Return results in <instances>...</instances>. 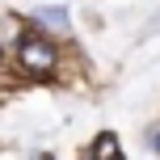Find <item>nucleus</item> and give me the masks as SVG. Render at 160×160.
<instances>
[{"mask_svg": "<svg viewBox=\"0 0 160 160\" xmlns=\"http://www.w3.org/2000/svg\"><path fill=\"white\" fill-rule=\"evenodd\" d=\"M93 160H122V148H118V135H97V143H93Z\"/></svg>", "mask_w": 160, "mask_h": 160, "instance_id": "obj_2", "label": "nucleus"}, {"mask_svg": "<svg viewBox=\"0 0 160 160\" xmlns=\"http://www.w3.org/2000/svg\"><path fill=\"white\" fill-rule=\"evenodd\" d=\"M42 21H51V25H68V13H63V8H42Z\"/></svg>", "mask_w": 160, "mask_h": 160, "instance_id": "obj_3", "label": "nucleus"}, {"mask_svg": "<svg viewBox=\"0 0 160 160\" xmlns=\"http://www.w3.org/2000/svg\"><path fill=\"white\" fill-rule=\"evenodd\" d=\"M21 68L30 72H51L55 68V47L47 38H25L21 42Z\"/></svg>", "mask_w": 160, "mask_h": 160, "instance_id": "obj_1", "label": "nucleus"}, {"mask_svg": "<svg viewBox=\"0 0 160 160\" xmlns=\"http://www.w3.org/2000/svg\"><path fill=\"white\" fill-rule=\"evenodd\" d=\"M152 148H156V152H160V131H156V135H152Z\"/></svg>", "mask_w": 160, "mask_h": 160, "instance_id": "obj_4", "label": "nucleus"}]
</instances>
